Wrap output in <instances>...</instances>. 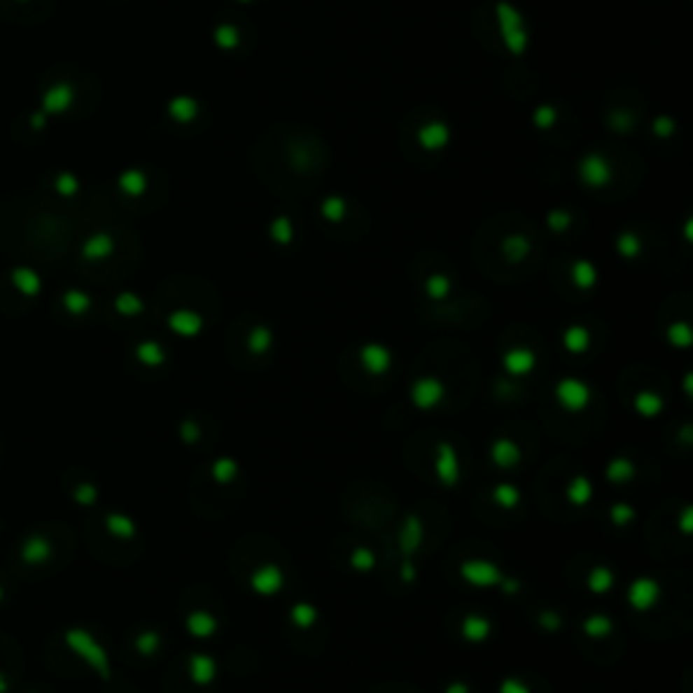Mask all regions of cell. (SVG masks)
<instances>
[{
    "label": "cell",
    "instance_id": "cell-11",
    "mask_svg": "<svg viewBox=\"0 0 693 693\" xmlns=\"http://www.w3.org/2000/svg\"><path fill=\"white\" fill-rule=\"evenodd\" d=\"M187 629H190V634H195V636H209V634L217 629V620L211 615H206V612H192L190 620H187Z\"/></svg>",
    "mask_w": 693,
    "mask_h": 693
},
{
    "label": "cell",
    "instance_id": "cell-4",
    "mask_svg": "<svg viewBox=\"0 0 693 693\" xmlns=\"http://www.w3.org/2000/svg\"><path fill=\"white\" fill-rule=\"evenodd\" d=\"M282 585H285V577L276 566H260L252 574V588L260 596H274Z\"/></svg>",
    "mask_w": 693,
    "mask_h": 693
},
{
    "label": "cell",
    "instance_id": "cell-24",
    "mask_svg": "<svg viewBox=\"0 0 693 693\" xmlns=\"http://www.w3.org/2000/svg\"><path fill=\"white\" fill-rule=\"evenodd\" d=\"M501 693H528V688H526V685H517L514 680H507V682L501 685Z\"/></svg>",
    "mask_w": 693,
    "mask_h": 693
},
{
    "label": "cell",
    "instance_id": "cell-23",
    "mask_svg": "<svg viewBox=\"0 0 693 693\" xmlns=\"http://www.w3.org/2000/svg\"><path fill=\"white\" fill-rule=\"evenodd\" d=\"M352 566H358V569H371V566H374V558H371L366 550H358L352 555Z\"/></svg>",
    "mask_w": 693,
    "mask_h": 693
},
{
    "label": "cell",
    "instance_id": "cell-15",
    "mask_svg": "<svg viewBox=\"0 0 693 693\" xmlns=\"http://www.w3.org/2000/svg\"><path fill=\"white\" fill-rule=\"evenodd\" d=\"M588 330H582V328H571L569 333L564 336V344L569 352H582V349H588Z\"/></svg>",
    "mask_w": 693,
    "mask_h": 693
},
{
    "label": "cell",
    "instance_id": "cell-2",
    "mask_svg": "<svg viewBox=\"0 0 693 693\" xmlns=\"http://www.w3.org/2000/svg\"><path fill=\"white\" fill-rule=\"evenodd\" d=\"M658 596H661L658 582L650 580V577H639V580H634L631 588H629V604H631L634 610L645 612L658 601Z\"/></svg>",
    "mask_w": 693,
    "mask_h": 693
},
{
    "label": "cell",
    "instance_id": "cell-1",
    "mask_svg": "<svg viewBox=\"0 0 693 693\" xmlns=\"http://www.w3.org/2000/svg\"><path fill=\"white\" fill-rule=\"evenodd\" d=\"M555 396H558L561 407L569 409V412H580V409H585L591 404V390L585 388L580 379H564V382H558Z\"/></svg>",
    "mask_w": 693,
    "mask_h": 693
},
{
    "label": "cell",
    "instance_id": "cell-3",
    "mask_svg": "<svg viewBox=\"0 0 693 693\" xmlns=\"http://www.w3.org/2000/svg\"><path fill=\"white\" fill-rule=\"evenodd\" d=\"M444 396V385L439 379H420L414 388H412V401L417 404L420 409H430L436 407Z\"/></svg>",
    "mask_w": 693,
    "mask_h": 693
},
{
    "label": "cell",
    "instance_id": "cell-20",
    "mask_svg": "<svg viewBox=\"0 0 693 693\" xmlns=\"http://www.w3.org/2000/svg\"><path fill=\"white\" fill-rule=\"evenodd\" d=\"M607 474H610V479H623V477H631L634 474V466L629 463V461H617V463H612L610 469H607Z\"/></svg>",
    "mask_w": 693,
    "mask_h": 693
},
{
    "label": "cell",
    "instance_id": "cell-10",
    "mask_svg": "<svg viewBox=\"0 0 693 693\" xmlns=\"http://www.w3.org/2000/svg\"><path fill=\"white\" fill-rule=\"evenodd\" d=\"M490 634V623L485 617H477V615H471L463 620V636L469 639V642H485Z\"/></svg>",
    "mask_w": 693,
    "mask_h": 693
},
{
    "label": "cell",
    "instance_id": "cell-17",
    "mask_svg": "<svg viewBox=\"0 0 693 693\" xmlns=\"http://www.w3.org/2000/svg\"><path fill=\"white\" fill-rule=\"evenodd\" d=\"M610 585H612V571L610 569H596L591 577H588V588H591L593 593H604Z\"/></svg>",
    "mask_w": 693,
    "mask_h": 693
},
{
    "label": "cell",
    "instance_id": "cell-5",
    "mask_svg": "<svg viewBox=\"0 0 693 693\" xmlns=\"http://www.w3.org/2000/svg\"><path fill=\"white\" fill-rule=\"evenodd\" d=\"M461 574H463V580H469L474 585H493V582L501 580L498 569L490 566V564H485V561H466V564L461 566Z\"/></svg>",
    "mask_w": 693,
    "mask_h": 693
},
{
    "label": "cell",
    "instance_id": "cell-13",
    "mask_svg": "<svg viewBox=\"0 0 693 693\" xmlns=\"http://www.w3.org/2000/svg\"><path fill=\"white\" fill-rule=\"evenodd\" d=\"M566 496H569V501L571 504H577V507H582L588 498H591V482L585 479V477H577L574 482L569 485V490H566Z\"/></svg>",
    "mask_w": 693,
    "mask_h": 693
},
{
    "label": "cell",
    "instance_id": "cell-18",
    "mask_svg": "<svg viewBox=\"0 0 693 693\" xmlns=\"http://www.w3.org/2000/svg\"><path fill=\"white\" fill-rule=\"evenodd\" d=\"M236 471H239V466H236L233 461H227V458H225V461H217V463H214L211 474H214V479H220V482H230Z\"/></svg>",
    "mask_w": 693,
    "mask_h": 693
},
{
    "label": "cell",
    "instance_id": "cell-6",
    "mask_svg": "<svg viewBox=\"0 0 693 693\" xmlns=\"http://www.w3.org/2000/svg\"><path fill=\"white\" fill-rule=\"evenodd\" d=\"M360 360H363L366 371H371V374H385L390 366V352L379 344H368L360 349Z\"/></svg>",
    "mask_w": 693,
    "mask_h": 693
},
{
    "label": "cell",
    "instance_id": "cell-21",
    "mask_svg": "<svg viewBox=\"0 0 693 693\" xmlns=\"http://www.w3.org/2000/svg\"><path fill=\"white\" fill-rule=\"evenodd\" d=\"M268 344H271V333H268L265 328H258V330L252 333V349H255V352H265Z\"/></svg>",
    "mask_w": 693,
    "mask_h": 693
},
{
    "label": "cell",
    "instance_id": "cell-19",
    "mask_svg": "<svg viewBox=\"0 0 693 693\" xmlns=\"http://www.w3.org/2000/svg\"><path fill=\"white\" fill-rule=\"evenodd\" d=\"M517 498H520V496H517V490L512 488V485H498V488H496V501H501L504 507H514Z\"/></svg>",
    "mask_w": 693,
    "mask_h": 693
},
{
    "label": "cell",
    "instance_id": "cell-8",
    "mask_svg": "<svg viewBox=\"0 0 693 693\" xmlns=\"http://www.w3.org/2000/svg\"><path fill=\"white\" fill-rule=\"evenodd\" d=\"M436 474L442 477V482H455L458 479V458L449 444H442L439 447V463H436Z\"/></svg>",
    "mask_w": 693,
    "mask_h": 693
},
{
    "label": "cell",
    "instance_id": "cell-12",
    "mask_svg": "<svg viewBox=\"0 0 693 693\" xmlns=\"http://www.w3.org/2000/svg\"><path fill=\"white\" fill-rule=\"evenodd\" d=\"M493 458H496V463H498V466L510 469L512 463L520 458V449L514 447L512 442H496V444H493Z\"/></svg>",
    "mask_w": 693,
    "mask_h": 693
},
{
    "label": "cell",
    "instance_id": "cell-25",
    "mask_svg": "<svg viewBox=\"0 0 693 693\" xmlns=\"http://www.w3.org/2000/svg\"><path fill=\"white\" fill-rule=\"evenodd\" d=\"M447 693H469V685H463V682H455Z\"/></svg>",
    "mask_w": 693,
    "mask_h": 693
},
{
    "label": "cell",
    "instance_id": "cell-14",
    "mask_svg": "<svg viewBox=\"0 0 693 693\" xmlns=\"http://www.w3.org/2000/svg\"><path fill=\"white\" fill-rule=\"evenodd\" d=\"M634 407L639 409L645 417H652V414L661 412V398H658L655 393H639L636 401H634Z\"/></svg>",
    "mask_w": 693,
    "mask_h": 693
},
{
    "label": "cell",
    "instance_id": "cell-16",
    "mask_svg": "<svg viewBox=\"0 0 693 693\" xmlns=\"http://www.w3.org/2000/svg\"><path fill=\"white\" fill-rule=\"evenodd\" d=\"M314 620H317V610H314L312 604H295V607H293V623H295V626L309 629Z\"/></svg>",
    "mask_w": 693,
    "mask_h": 693
},
{
    "label": "cell",
    "instance_id": "cell-7",
    "mask_svg": "<svg viewBox=\"0 0 693 693\" xmlns=\"http://www.w3.org/2000/svg\"><path fill=\"white\" fill-rule=\"evenodd\" d=\"M536 363V358H533V352L528 349H510L507 352V358H504V368L514 374V377H523V374H528L531 368Z\"/></svg>",
    "mask_w": 693,
    "mask_h": 693
},
{
    "label": "cell",
    "instance_id": "cell-9",
    "mask_svg": "<svg viewBox=\"0 0 693 693\" xmlns=\"http://www.w3.org/2000/svg\"><path fill=\"white\" fill-rule=\"evenodd\" d=\"M214 672H217V666H214V661L206 658V655H195V658L190 661V674H192V680H195L198 685H209L211 677H214Z\"/></svg>",
    "mask_w": 693,
    "mask_h": 693
},
{
    "label": "cell",
    "instance_id": "cell-22",
    "mask_svg": "<svg viewBox=\"0 0 693 693\" xmlns=\"http://www.w3.org/2000/svg\"><path fill=\"white\" fill-rule=\"evenodd\" d=\"M585 631L591 634V636H601L604 631H610V620H604V617H593L585 623Z\"/></svg>",
    "mask_w": 693,
    "mask_h": 693
}]
</instances>
